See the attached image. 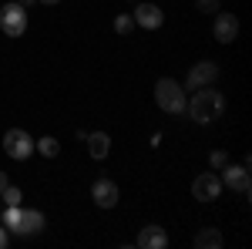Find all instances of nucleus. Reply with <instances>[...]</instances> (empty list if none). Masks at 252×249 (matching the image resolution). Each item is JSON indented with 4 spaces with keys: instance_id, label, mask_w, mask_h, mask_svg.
Masks as SVG:
<instances>
[{
    "instance_id": "nucleus-1",
    "label": "nucleus",
    "mask_w": 252,
    "mask_h": 249,
    "mask_svg": "<svg viewBox=\"0 0 252 249\" xmlns=\"http://www.w3.org/2000/svg\"><path fill=\"white\" fill-rule=\"evenodd\" d=\"M185 111H189L192 121H198V125H212L215 118L225 115V95H222V91H215L212 84H205V88L192 91L189 105H185Z\"/></svg>"
},
{
    "instance_id": "nucleus-25",
    "label": "nucleus",
    "mask_w": 252,
    "mask_h": 249,
    "mask_svg": "<svg viewBox=\"0 0 252 249\" xmlns=\"http://www.w3.org/2000/svg\"><path fill=\"white\" fill-rule=\"evenodd\" d=\"M131 3H138V0H131Z\"/></svg>"
},
{
    "instance_id": "nucleus-24",
    "label": "nucleus",
    "mask_w": 252,
    "mask_h": 249,
    "mask_svg": "<svg viewBox=\"0 0 252 249\" xmlns=\"http://www.w3.org/2000/svg\"><path fill=\"white\" fill-rule=\"evenodd\" d=\"M37 3H51V7H54V3H61V0H37Z\"/></svg>"
},
{
    "instance_id": "nucleus-20",
    "label": "nucleus",
    "mask_w": 252,
    "mask_h": 249,
    "mask_svg": "<svg viewBox=\"0 0 252 249\" xmlns=\"http://www.w3.org/2000/svg\"><path fill=\"white\" fill-rule=\"evenodd\" d=\"M195 7H198L202 14H215V10H219V0H195Z\"/></svg>"
},
{
    "instance_id": "nucleus-6",
    "label": "nucleus",
    "mask_w": 252,
    "mask_h": 249,
    "mask_svg": "<svg viewBox=\"0 0 252 249\" xmlns=\"http://www.w3.org/2000/svg\"><path fill=\"white\" fill-rule=\"evenodd\" d=\"M215 77H219V64L215 61H198L189 68V77H185V91H198V88H205V84H215Z\"/></svg>"
},
{
    "instance_id": "nucleus-2",
    "label": "nucleus",
    "mask_w": 252,
    "mask_h": 249,
    "mask_svg": "<svg viewBox=\"0 0 252 249\" xmlns=\"http://www.w3.org/2000/svg\"><path fill=\"white\" fill-rule=\"evenodd\" d=\"M155 105L165 115H185V105H189L185 88L178 81H172V77H158L155 81Z\"/></svg>"
},
{
    "instance_id": "nucleus-18",
    "label": "nucleus",
    "mask_w": 252,
    "mask_h": 249,
    "mask_svg": "<svg viewBox=\"0 0 252 249\" xmlns=\"http://www.w3.org/2000/svg\"><path fill=\"white\" fill-rule=\"evenodd\" d=\"M0 199H3V206H20V199H24V192L17 185H7V189L0 192Z\"/></svg>"
},
{
    "instance_id": "nucleus-3",
    "label": "nucleus",
    "mask_w": 252,
    "mask_h": 249,
    "mask_svg": "<svg viewBox=\"0 0 252 249\" xmlns=\"http://www.w3.org/2000/svg\"><path fill=\"white\" fill-rule=\"evenodd\" d=\"M0 31L7 37H24V31H27V7H20L17 0L3 3L0 7Z\"/></svg>"
},
{
    "instance_id": "nucleus-10",
    "label": "nucleus",
    "mask_w": 252,
    "mask_h": 249,
    "mask_svg": "<svg viewBox=\"0 0 252 249\" xmlns=\"http://www.w3.org/2000/svg\"><path fill=\"white\" fill-rule=\"evenodd\" d=\"M192 195L198 199V202H215V199L222 195V182H219V175H215V172H202V175H195V182H192Z\"/></svg>"
},
{
    "instance_id": "nucleus-12",
    "label": "nucleus",
    "mask_w": 252,
    "mask_h": 249,
    "mask_svg": "<svg viewBox=\"0 0 252 249\" xmlns=\"http://www.w3.org/2000/svg\"><path fill=\"white\" fill-rule=\"evenodd\" d=\"M44 212L40 209H24L20 212V229H17V236H37V232H44Z\"/></svg>"
},
{
    "instance_id": "nucleus-8",
    "label": "nucleus",
    "mask_w": 252,
    "mask_h": 249,
    "mask_svg": "<svg viewBox=\"0 0 252 249\" xmlns=\"http://www.w3.org/2000/svg\"><path fill=\"white\" fill-rule=\"evenodd\" d=\"M131 20H135L138 27H145V31H158V27L165 24V10H161L158 3H145V0H138Z\"/></svg>"
},
{
    "instance_id": "nucleus-14",
    "label": "nucleus",
    "mask_w": 252,
    "mask_h": 249,
    "mask_svg": "<svg viewBox=\"0 0 252 249\" xmlns=\"http://www.w3.org/2000/svg\"><path fill=\"white\" fill-rule=\"evenodd\" d=\"M195 246L198 249H222L225 246V236L219 229H202L198 236H195Z\"/></svg>"
},
{
    "instance_id": "nucleus-23",
    "label": "nucleus",
    "mask_w": 252,
    "mask_h": 249,
    "mask_svg": "<svg viewBox=\"0 0 252 249\" xmlns=\"http://www.w3.org/2000/svg\"><path fill=\"white\" fill-rule=\"evenodd\" d=\"M20 7H31V3H37V0H17Z\"/></svg>"
},
{
    "instance_id": "nucleus-15",
    "label": "nucleus",
    "mask_w": 252,
    "mask_h": 249,
    "mask_svg": "<svg viewBox=\"0 0 252 249\" xmlns=\"http://www.w3.org/2000/svg\"><path fill=\"white\" fill-rule=\"evenodd\" d=\"M34 152H40L44 158H58V155H61V142L54 138V135H44V138L34 142Z\"/></svg>"
},
{
    "instance_id": "nucleus-21",
    "label": "nucleus",
    "mask_w": 252,
    "mask_h": 249,
    "mask_svg": "<svg viewBox=\"0 0 252 249\" xmlns=\"http://www.w3.org/2000/svg\"><path fill=\"white\" fill-rule=\"evenodd\" d=\"M10 246V232H7V226H0V249Z\"/></svg>"
},
{
    "instance_id": "nucleus-22",
    "label": "nucleus",
    "mask_w": 252,
    "mask_h": 249,
    "mask_svg": "<svg viewBox=\"0 0 252 249\" xmlns=\"http://www.w3.org/2000/svg\"><path fill=\"white\" fill-rule=\"evenodd\" d=\"M7 185H10V178H7V172H3V169H0V192L7 189Z\"/></svg>"
},
{
    "instance_id": "nucleus-9",
    "label": "nucleus",
    "mask_w": 252,
    "mask_h": 249,
    "mask_svg": "<svg viewBox=\"0 0 252 249\" xmlns=\"http://www.w3.org/2000/svg\"><path fill=\"white\" fill-rule=\"evenodd\" d=\"M212 37L219 44H232L239 37V17L229 10H215V24H212Z\"/></svg>"
},
{
    "instance_id": "nucleus-19",
    "label": "nucleus",
    "mask_w": 252,
    "mask_h": 249,
    "mask_svg": "<svg viewBox=\"0 0 252 249\" xmlns=\"http://www.w3.org/2000/svg\"><path fill=\"white\" fill-rule=\"evenodd\" d=\"M209 165H212L215 172H219V169H225V165H229V155L222 152V148H215V152L209 155Z\"/></svg>"
},
{
    "instance_id": "nucleus-4",
    "label": "nucleus",
    "mask_w": 252,
    "mask_h": 249,
    "mask_svg": "<svg viewBox=\"0 0 252 249\" xmlns=\"http://www.w3.org/2000/svg\"><path fill=\"white\" fill-rule=\"evenodd\" d=\"M219 182H222V189H232V192H239V195H249V189H252V178H249V165L242 162V165H225V169H219Z\"/></svg>"
},
{
    "instance_id": "nucleus-13",
    "label": "nucleus",
    "mask_w": 252,
    "mask_h": 249,
    "mask_svg": "<svg viewBox=\"0 0 252 249\" xmlns=\"http://www.w3.org/2000/svg\"><path fill=\"white\" fill-rule=\"evenodd\" d=\"M84 142H88V155H91L94 162L108 158V152H111V135L108 132H94V135H88Z\"/></svg>"
},
{
    "instance_id": "nucleus-17",
    "label": "nucleus",
    "mask_w": 252,
    "mask_h": 249,
    "mask_svg": "<svg viewBox=\"0 0 252 249\" xmlns=\"http://www.w3.org/2000/svg\"><path fill=\"white\" fill-rule=\"evenodd\" d=\"M115 31L121 34V37H128V34L135 31V20L128 17V14H118V17H115Z\"/></svg>"
},
{
    "instance_id": "nucleus-7",
    "label": "nucleus",
    "mask_w": 252,
    "mask_h": 249,
    "mask_svg": "<svg viewBox=\"0 0 252 249\" xmlns=\"http://www.w3.org/2000/svg\"><path fill=\"white\" fill-rule=\"evenodd\" d=\"M91 199H94L97 209H115L118 199H121L118 182H115V178H94V185H91Z\"/></svg>"
},
{
    "instance_id": "nucleus-5",
    "label": "nucleus",
    "mask_w": 252,
    "mask_h": 249,
    "mask_svg": "<svg viewBox=\"0 0 252 249\" xmlns=\"http://www.w3.org/2000/svg\"><path fill=\"white\" fill-rule=\"evenodd\" d=\"M3 152L10 155V158H17V162H24V158L34 155V138L24 128H10V132L3 135Z\"/></svg>"
},
{
    "instance_id": "nucleus-11",
    "label": "nucleus",
    "mask_w": 252,
    "mask_h": 249,
    "mask_svg": "<svg viewBox=\"0 0 252 249\" xmlns=\"http://www.w3.org/2000/svg\"><path fill=\"white\" fill-rule=\"evenodd\" d=\"M138 246L141 249H165L168 246V232L161 229V226H145V229L138 232Z\"/></svg>"
},
{
    "instance_id": "nucleus-16",
    "label": "nucleus",
    "mask_w": 252,
    "mask_h": 249,
    "mask_svg": "<svg viewBox=\"0 0 252 249\" xmlns=\"http://www.w3.org/2000/svg\"><path fill=\"white\" fill-rule=\"evenodd\" d=\"M20 206H7V209H3V215H0V219H3V226H7V232H17L20 229Z\"/></svg>"
}]
</instances>
